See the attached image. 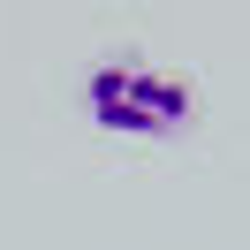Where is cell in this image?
Segmentation results:
<instances>
[{
    "label": "cell",
    "mask_w": 250,
    "mask_h": 250,
    "mask_svg": "<svg viewBox=\"0 0 250 250\" xmlns=\"http://www.w3.org/2000/svg\"><path fill=\"white\" fill-rule=\"evenodd\" d=\"M83 106L114 137H182L197 122V83L137 61V53H114V61H99L83 76Z\"/></svg>",
    "instance_id": "cell-1"
}]
</instances>
